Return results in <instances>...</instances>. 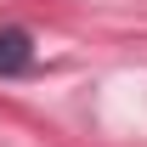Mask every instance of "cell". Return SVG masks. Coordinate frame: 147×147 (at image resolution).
<instances>
[{
	"mask_svg": "<svg viewBox=\"0 0 147 147\" xmlns=\"http://www.w3.org/2000/svg\"><path fill=\"white\" fill-rule=\"evenodd\" d=\"M28 62H34L28 34H23V28H0V74H23Z\"/></svg>",
	"mask_w": 147,
	"mask_h": 147,
	"instance_id": "1",
	"label": "cell"
}]
</instances>
